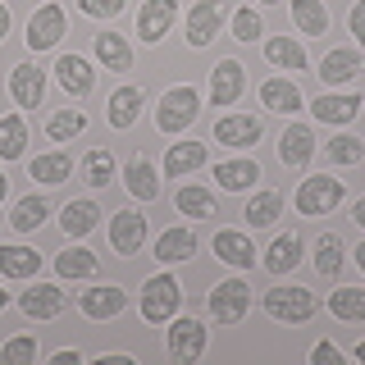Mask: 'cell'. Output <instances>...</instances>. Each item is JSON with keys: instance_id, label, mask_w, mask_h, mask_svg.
<instances>
[{"instance_id": "53", "label": "cell", "mask_w": 365, "mask_h": 365, "mask_svg": "<svg viewBox=\"0 0 365 365\" xmlns=\"http://www.w3.org/2000/svg\"><path fill=\"white\" fill-rule=\"evenodd\" d=\"M356 361H361V365H365V338H361V342H356Z\"/></svg>"}, {"instance_id": "1", "label": "cell", "mask_w": 365, "mask_h": 365, "mask_svg": "<svg viewBox=\"0 0 365 365\" xmlns=\"http://www.w3.org/2000/svg\"><path fill=\"white\" fill-rule=\"evenodd\" d=\"M197 114H201V91L197 87H169L165 96H160V110H155V128L160 133H182L187 123H197Z\"/></svg>"}, {"instance_id": "25", "label": "cell", "mask_w": 365, "mask_h": 365, "mask_svg": "<svg viewBox=\"0 0 365 365\" xmlns=\"http://www.w3.org/2000/svg\"><path fill=\"white\" fill-rule=\"evenodd\" d=\"M123 182H128V192L137 201H155L160 197V182H155V165L146 155H133L128 165H123Z\"/></svg>"}, {"instance_id": "43", "label": "cell", "mask_w": 365, "mask_h": 365, "mask_svg": "<svg viewBox=\"0 0 365 365\" xmlns=\"http://www.w3.org/2000/svg\"><path fill=\"white\" fill-rule=\"evenodd\" d=\"M324 151H329V165H361V160H365V142H356V137L342 133V137H334V142L324 146Z\"/></svg>"}, {"instance_id": "12", "label": "cell", "mask_w": 365, "mask_h": 365, "mask_svg": "<svg viewBox=\"0 0 365 365\" xmlns=\"http://www.w3.org/2000/svg\"><path fill=\"white\" fill-rule=\"evenodd\" d=\"M220 23H224V5L220 0H197L187 9V41L192 46H210L220 37Z\"/></svg>"}, {"instance_id": "29", "label": "cell", "mask_w": 365, "mask_h": 365, "mask_svg": "<svg viewBox=\"0 0 365 365\" xmlns=\"http://www.w3.org/2000/svg\"><path fill=\"white\" fill-rule=\"evenodd\" d=\"M91 51H96V60L110 68V73H128L133 68V51H128V41L119 37V32H101L96 41H91Z\"/></svg>"}, {"instance_id": "26", "label": "cell", "mask_w": 365, "mask_h": 365, "mask_svg": "<svg viewBox=\"0 0 365 365\" xmlns=\"http://www.w3.org/2000/svg\"><path fill=\"white\" fill-rule=\"evenodd\" d=\"M260 101H265V110H274V114L302 110V91H297V83H288V78H265V83H260Z\"/></svg>"}, {"instance_id": "51", "label": "cell", "mask_w": 365, "mask_h": 365, "mask_svg": "<svg viewBox=\"0 0 365 365\" xmlns=\"http://www.w3.org/2000/svg\"><path fill=\"white\" fill-rule=\"evenodd\" d=\"M351 220H356V224H361V228H365V197H361V201H356V205H351Z\"/></svg>"}, {"instance_id": "48", "label": "cell", "mask_w": 365, "mask_h": 365, "mask_svg": "<svg viewBox=\"0 0 365 365\" xmlns=\"http://www.w3.org/2000/svg\"><path fill=\"white\" fill-rule=\"evenodd\" d=\"M347 28H351V37H356V41H365V0H356V5H351Z\"/></svg>"}, {"instance_id": "46", "label": "cell", "mask_w": 365, "mask_h": 365, "mask_svg": "<svg viewBox=\"0 0 365 365\" xmlns=\"http://www.w3.org/2000/svg\"><path fill=\"white\" fill-rule=\"evenodd\" d=\"M78 9L87 19H114V14H123V0H78Z\"/></svg>"}, {"instance_id": "8", "label": "cell", "mask_w": 365, "mask_h": 365, "mask_svg": "<svg viewBox=\"0 0 365 365\" xmlns=\"http://www.w3.org/2000/svg\"><path fill=\"white\" fill-rule=\"evenodd\" d=\"M174 19H178V5H174V0H146V5L137 9V37H142L146 46L165 41L169 28H174Z\"/></svg>"}, {"instance_id": "41", "label": "cell", "mask_w": 365, "mask_h": 365, "mask_svg": "<svg viewBox=\"0 0 365 365\" xmlns=\"http://www.w3.org/2000/svg\"><path fill=\"white\" fill-rule=\"evenodd\" d=\"M329 311L338 319H365V288H338L329 292Z\"/></svg>"}, {"instance_id": "30", "label": "cell", "mask_w": 365, "mask_h": 365, "mask_svg": "<svg viewBox=\"0 0 365 365\" xmlns=\"http://www.w3.org/2000/svg\"><path fill=\"white\" fill-rule=\"evenodd\" d=\"M32 182H41V187H55V182H64L68 174H73V155L68 151H51V155H37L28 165Z\"/></svg>"}, {"instance_id": "35", "label": "cell", "mask_w": 365, "mask_h": 365, "mask_svg": "<svg viewBox=\"0 0 365 365\" xmlns=\"http://www.w3.org/2000/svg\"><path fill=\"white\" fill-rule=\"evenodd\" d=\"M205 165V146L201 142H178V146H169V155H165V174L169 178H182V174H192V169H201Z\"/></svg>"}, {"instance_id": "18", "label": "cell", "mask_w": 365, "mask_h": 365, "mask_svg": "<svg viewBox=\"0 0 365 365\" xmlns=\"http://www.w3.org/2000/svg\"><path fill=\"white\" fill-rule=\"evenodd\" d=\"M361 106H365V101H361V91H342V96L324 91V96H319L315 106H311V114H315L319 123H351V119L361 114Z\"/></svg>"}, {"instance_id": "49", "label": "cell", "mask_w": 365, "mask_h": 365, "mask_svg": "<svg viewBox=\"0 0 365 365\" xmlns=\"http://www.w3.org/2000/svg\"><path fill=\"white\" fill-rule=\"evenodd\" d=\"M5 37H9V5L0 0V41H5Z\"/></svg>"}, {"instance_id": "15", "label": "cell", "mask_w": 365, "mask_h": 365, "mask_svg": "<svg viewBox=\"0 0 365 365\" xmlns=\"http://www.w3.org/2000/svg\"><path fill=\"white\" fill-rule=\"evenodd\" d=\"M242 87H247V73H242L237 60H220L210 68V101L215 106H233V101L242 96Z\"/></svg>"}, {"instance_id": "52", "label": "cell", "mask_w": 365, "mask_h": 365, "mask_svg": "<svg viewBox=\"0 0 365 365\" xmlns=\"http://www.w3.org/2000/svg\"><path fill=\"white\" fill-rule=\"evenodd\" d=\"M351 256H356V265H361V274H365V242H361L356 251H351Z\"/></svg>"}, {"instance_id": "55", "label": "cell", "mask_w": 365, "mask_h": 365, "mask_svg": "<svg viewBox=\"0 0 365 365\" xmlns=\"http://www.w3.org/2000/svg\"><path fill=\"white\" fill-rule=\"evenodd\" d=\"M5 306H9V292H5V288H0V311H5Z\"/></svg>"}, {"instance_id": "17", "label": "cell", "mask_w": 365, "mask_h": 365, "mask_svg": "<svg viewBox=\"0 0 365 365\" xmlns=\"http://www.w3.org/2000/svg\"><path fill=\"white\" fill-rule=\"evenodd\" d=\"M9 91H14V101L23 110H37L41 106V96H46V73L37 64H14V73H9Z\"/></svg>"}, {"instance_id": "47", "label": "cell", "mask_w": 365, "mask_h": 365, "mask_svg": "<svg viewBox=\"0 0 365 365\" xmlns=\"http://www.w3.org/2000/svg\"><path fill=\"white\" fill-rule=\"evenodd\" d=\"M311 361L315 365H342V351L334 347V342H315V347H311Z\"/></svg>"}, {"instance_id": "20", "label": "cell", "mask_w": 365, "mask_h": 365, "mask_svg": "<svg viewBox=\"0 0 365 365\" xmlns=\"http://www.w3.org/2000/svg\"><path fill=\"white\" fill-rule=\"evenodd\" d=\"M55 78H60V87L68 96H91V87H96V73H91V64L83 55H60L55 60Z\"/></svg>"}, {"instance_id": "21", "label": "cell", "mask_w": 365, "mask_h": 365, "mask_svg": "<svg viewBox=\"0 0 365 365\" xmlns=\"http://www.w3.org/2000/svg\"><path fill=\"white\" fill-rule=\"evenodd\" d=\"M197 256V233L192 228H165L155 237V260L160 265H178V260H192Z\"/></svg>"}, {"instance_id": "42", "label": "cell", "mask_w": 365, "mask_h": 365, "mask_svg": "<svg viewBox=\"0 0 365 365\" xmlns=\"http://www.w3.org/2000/svg\"><path fill=\"white\" fill-rule=\"evenodd\" d=\"M83 178L91 182V187H110V178H114V155L106 151V146L87 151V160H83Z\"/></svg>"}, {"instance_id": "10", "label": "cell", "mask_w": 365, "mask_h": 365, "mask_svg": "<svg viewBox=\"0 0 365 365\" xmlns=\"http://www.w3.org/2000/svg\"><path fill=\"white\" fill-rule=\"evenodd\" d=\"M110 247L119 251L123 260L137 256V251L146 247V215H137V210H119L110 220Z\"/></svg>"}, {"instance_id": "22", "label": "cell", "mask_w": 365, "mask_h": 365, "mask_svg": "<svg viewBox=\"0 0 365 365\" xmlns=\"http://www.w3.org/2000/svg\"><path fill=\"white\" fill-rule=\"evenodd\" d=\"M178 215L182 220H215V210H220V201H215V192L210 187H201V182H182L178 187Z\"/></svg>"}, {"instance_id": "11", "label": "cell", "mask_w": 365, "mask_h": 365, "mask_svg": "<svg viewBox=\"0 0 365 365\" xmlns=\"http://www.w3.org/2000/svg\"><path fill=\"white\" fill-rule=\"evenodd\" d=\"M356 73H365V55L356 51V46H334V51L319 60V78H324L329 87L338 83H351Z\"/></svg>"}, {"instance_id": "2", "label": "cell", "mask_w": 365, "mask_h": 365, "mask_svg": "<svg viewBox=\"0 0 365 365\" xmlns=\"http://www.w3.org/2000/svg\"><path fill=\"white\" fill-rule=\"evenodd\" d=\"M182 306V288L174 274H155V279H146L142 288V319L146 324H165V319H174V311Z\"/></svg>"}, {"instance_id": "33", "label": "cell", "mask_w": 365, "mask_h": 365, "mask_svg": "<svg viewBox=\"0 0 365 365\" xmlns=\"http://www.w3.org/2000/svg\"><path fill=\"white\" fill-rule=\"evenodd\" d=\"M265 60L288 68V73H306V64H311L306 51H302V41H292V37H269L265 41Z\"/></svg>"}, {"instance_id": "23", "label": "cell", "mask_w": 365, "mask_h": 365, "mask_svg": "<svg viewBox=\"0 0 365 365\" xmlns=\"http://www.w3.org/2000/svg\"><path fill=\"white\" fill-rule=\"evenodd\" d=\"M142 106H146V91H142V87H119V91L110 96V106H106L110 128H133L137 114H142Z\"/></svg>"}, {"instance_id": "27", "label": "cell", "mask_w": 365, "mask_h": 365, "mask_svg": "<svg viewBox=\"0 0 365 365\" xmlns=\"http://www.w3.org/2000/svg\"><path fill=\"white\" fill-rule=\"evenodd\" d=\"M292 23L302 28V37H329V5L324 0H292Z\"/></svg>"}, {"instance_id": "28", "label": "cell", "mask_w": 365, "mask_h": 365, "mask_svg": "<svg viewBox=\"0 0 365 365\" xmlns=\"http://www.w3.org/2000/svg\"><path fill=\"white\" fill-rule=\"evenodd\" d=\"M297 265H302V237L297 233H279L265 251V269L269 274H292Z\"/></svg>"}, {"instance_id": "32", "label": "cell", "mask_w": 365, "mask_h": 365, "mask_svg": "<svg viewBox=\"0 0 365 365\" xmlns=\"http://www.w3.org/2000/svg\"><path fill=\"white\" fill-rule=\"evenodd\" d=\"M41 269V256L32 247H0V274L5 279H32V274Z\"/></svg>"}, {"instance_id": "9", "label": "cell", "mask_w": 365, "mask_h": 365, "mask_svg": "<svg viewBox=\"0 0 365 365\" xmlns=\"http://www.w3.org/2000/svg\"><path fill=\"white\" fill-rule=\"evenodd\" d=\"M169 356H174L178 365H192V361H201V351H205V329L197 324V319H174L169 324Z\"/></svg>"}, {"instance_id": "14", "label": "cell", "mask_w": 365, "mask_h": 365, "mask_svg": "<svg viewBox=\"0 0 365 365\" xmlns=\"http://www.w3.org/2000/svg\"><path fill=\"white\" fill-rule=\"evenodd\" d=\"M215 256L233 269H251L256 265V242H251L247 233H237V228H220V233H215Z\"/></svg>"}, {"instance_id": "50", "label": "cell", "mask_w": 365, "mask_h": 365, "mask_svg": "<svg viewBox=\"0 0 365 365\" xmlns=\"http://www.w3.org/2000/svg\"><path fill=\"white\" fill-rule=\"evenodd\" d=\"M83 356H78V351H55V365H78Z\"/></svg>"}, {"instance_id": "56", "label": "cell", "mask_w": 365, "mask_h": 365, "mask_svg": "<svg viewBox=\"0 0 365 365\" xmlns=\"http://www.w3.org/2000/svg\"><path fill=\"white\" fill-rule=\"evenodd\" d=\"M260 5H283V0H260Z\"/></svg>"}, {"instance_id": "19", "label": "cell", "mask_w": 365, "mask_h": 365, "mask_svg": "<svg viewBox=\"0 0 365 365\" xmlns=\"http://www.w3.org/2000/svg\"><path fill=\"white\" fill-rule=\"evenodd\" d=\"M260 133H265V123H260L256 114H228V119L215 123V137H220V146H256Z\"/></svg>"}, {"instance_id": "5", "label": "cell", "mask_w": 365, "mask_h": 365, "mask_svg": "<svg viewBox=\"0 0 365 365\" xmlns=\"http://www.w3.org/2000/svg\"><path fill=\"white\" fill-rule=\"evenodd\" d=\"M251 311V288L242 279H224L210 288V315L220 319V324H237Z\"/></svg>"}, {"instance_id": "31", "label": "cell", "mask_w": 365, "mask_h": 365, "mask_svg": "<svg viewBox=\"0 0 365 365\" xmlns=\"http://www.w3.org/2000/svg\"><path fill=\"white\" fill-rule=\"evenodd\" d=\"M96 220H101V205L83 197V201H68V205H64L60 228H64V237H87L91 228H96Z\"/></svg>"}, {"instance_id": "40", "label": "cell", "mask_w": 365, "mask_h": 365, "mask_svg": "<svg viewBox=\"0 0 365 365\" xmlns=\"http://www.w3.org/2000/svg\"><path fill=\"white\" fill-rule=\"evenodd\" d=\"M83 128H87L83 110H60V114H51V123H46V137H51V142H73Z\"/></svg>"}, {"instance_id": "34", "label": "cell", "mask_w": 365, "mask_h": 365, "mask_svg": "<svg viewBox=\"0 0 365 365\" xmlns=\"http://www.w3.org/2000/svg\"><path fill=\"white\" fill-rule=\"evenodd\" d=\"M46 215H51V205H46V197H23L14 210H9V224H14V233H37V228L46 224Z\"/></svg>"}, {"instance_id": "54", "label": "cell", "mask_w": 365, "mask_h": 365, "mask_svg": "<svg viewBox=\"0 0 365 365\" xmlns=\"http://www.w3.org/2000/svg\"><path fill=\"white\" fill-rule=\"evenodd\" d=\"M5 192H9V178H5V174H0V201H5Z\"/></svg>"}, {"instance_id": "24", "label": "cell", "mask_w": 365, "mask_h": 365, "mask_svg": "<svg viewBox=\"0 0 365 365\" xmlns=\"http://www.w3.org/2000/svg\"><path fill=\"white\" fill-rule=\"evenodd\" d=\"M215 182L224 192H247L260 182V165L256 160H224V165H215Z\"/></svg>"}, {"instance_id": "6", "label": "cell", "mask_w": 365, "mask_h": 365, "mask_svg": "<svg viewBox=\"0 0 365 365\" xmlns=\"http://www.w3.org/2000/svg\"><path fill=\"white\" fill-rule=\"evenodd\" d=\"M123 306H128V292L119 283H96V288L78 292V311L87 319H114V315H123Z\"/></svg>"}, {"instance_id": "4", "label": "cell", "mask_w": 365, "mask_h": 365, "mask_svg": "<svg viewBox=\"0 0 365 365\" xmlns=\"http://www.w3.org/2000/svg\"><path fill=\"white\" fill-rule=\"evenodd\" d=\"M342 197H347V187H342L334 174H311L302 187H297L292 205H297V215H329Z\"/></svg>"}, {"instance_id": "39", "label": "cell", "mask_w": 365, "mask_h": 365, "mask_svg": "<svg viewBox=\"0 0 365 365\" xmlns=\"http://www.w3.org/2000/svg\"><path fill=\"white\" fill-rule=\"evenodd\" d=\"M342 256H347V242H342L338 233H324L315 242V269L324 274V279H334V274L342 269Z\"/></svg>"}, {"instance_id": "44", "label": "cell", "mask_w": 365, "mask_h": 365, "mask_svg": "<svg viewBox=\"0 0 365 365\" xmlns=\"http://www.w3.org/2000/svg\"><path fill=\"white\" fill-rule=\"evenodd\" d=\"M37 361V338H9L5 347H0V365H32Z\"/></svg>"}, {"instance_id": "16", "label": "cell", "mask_w": 365, "mask_h": 365, "mask_svg": "<svg viewBox=\"0 0 365 365\" xmlns=\"http://www.w3.org/2000/svg\"><path fill=\"white\" fill-rule=\"evenodd\" d=\"M315 155V133L306 128V123H288V133L279 137V160L288 169H306Z\"/></svg>"}, {"instance_id": "36", "label": "cell", "mask_w": 365, "mask_h": 365, "mask_svg": "<svg viewBox=\"0 0 365 365\" xmlns=\"http://www.w3.org/2000/svg\"><path fill=\"white\" fill-rule=\"evenodd\" d=\"M55 274H60V279H91V274H96V256H91L87 247H64L60 256H55Z\"/></svg>"}, {"instance_id": "13", "label": "cell", "mask_w": 365, "mask_h": 365, "mask_svg": "<svg viewBox=\"0 0 365 365\" xmlns=\"http://www.w3.org/2000/svg\"><path fill=\"white\" fill-rule=\"evenodd\" d=\"M60 37H64V9L60 5H41L37 14L28 19V46L32 51H51Z\"/></svg>"}, {"instance_id": "37", "label": "cell", "mask_w": 365, "mask_h": 365, "mask_svg": "<svg viewBox=\"0 0 365 365\" xmlns=\"http://www.w3.org/2000/svg\"><path fill=\"white\" fill-rule=\"evenodd\" d=\"M279 210H283V192L265 187V192H256V197L247 201V224H256V228H269L274 220H279Z\"/></svg>"}, {"instance_id": "3", "label": "cell", "mask_w": 365, "mask_h": 365, "mask_svg": "<svg viewBox=\"0 0 365 365\" xmlns=\"http://www.w3.org/2000/svg\"><path fill=\"white\" fill-rule=\"evenodd\" d=\"M319 311V297L311 288H269L265 292V315L283 319V324H302Z\"/></svg>"}, {"instance_id": "7", "label": "cell", "mask_w": 365, "mask_h": 365, "mask_svg": "<svg viewBox=\"0 0 365 365\" xmlns=\"http://www.w3.org/2000/svg\"><path fill=\"white\" fill-rule=\"evenodd\" d=\"M64 306H68V292L55 288V283H32L28 292H19V311L28 319H55L64 315Z\"/></svg>"}, {"instance_id": "38", "label": "cell", "mask_w": 365, "mask_h": 365, "mask_svg": "<svg viewBox=\"0 0 365 365\" xmlns=\"http://www.w3.org/2000/svg\"><path fill=\"white\" fill-rule=\"evenodd\" d=\"M23 146H28V123H23V114H5V119H0V160H19Z\"/></svg>"}, {"instance_id": "45", "label": "cell", "mask_w": 365, "mask_h": 365, "mask_svg": "<svg viewBox=\"0 0 365 365\" xmlns=\"http://www.w3.org/2000/svg\"><path fill=\"white\" fill-rule=\"evenodd\" d=\"M260 32H265V23H260V14H256L251 5L233 14V37H237V41H256Z\"/></svg>"}]
</instances>
